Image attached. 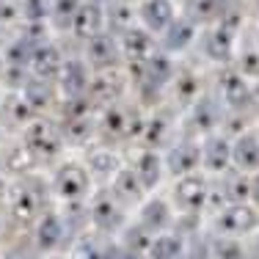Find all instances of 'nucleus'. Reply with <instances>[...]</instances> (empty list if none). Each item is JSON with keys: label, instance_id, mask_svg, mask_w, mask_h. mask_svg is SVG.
<instances>
[{"label": "nucleus", "instance_id": "nucleus-1", "mask_svg": "<svg viewBox=\"0 0 259 259\" xmlns=\"http://www.w3.org/2000/svg\"><path fill=\"white\" fill-rule=\"evenodd\" d=\"M53 196L50 180L39 177H17L6 190V215L17 226H33L47 212V199Z\"/></svg>", "mask_w": 259, "mask_h": 259}, {"label": "nucleus", "instance_id": "nucleus-2", "mask_svg": "<svg viewBox=\"0 0 259 259\" xmlns=\"http://www.w3.org/2000/svg\"><path fill=\"white\" fill-rule=\"evenodd\" d=\"M50 190L64 204H83L94 193V177L80 160H64L50 174Z\"/></svg>", "mask_w": 259, "mask_h": 259}, {"label": "nucleus", "instance_id": "nucleus-3", "mask_svg": "<svg viewBox=\"0 0 259 259\" xmlns=\"http://www.w3.org/2000/svg\"><path fill=\"white\" fill-rule=\"evenodd\" d=\"M127 204L119 196L108 188H97L89 196V218H91V229L100 234H121V229L130 224V212Z\"/></svg>", "mask_w": 259, "mask_h": 259}, {"label": "nucleus", "instance_id": "nucleus-4", "mask_svg": "<svg viewBox=\"0 0 259 259\" xmlns=\"http://www.w3.org/2000/svg\"><path fill=\"white\" fill-rule=\"evenodd\" d=\"M22 141L28 144V149L39 157V163H55L66 152V138L61 121L55 119H41L36 116L30 124L22 127Z\"/></svg>", "mask_w": 259, "mask_h": 259}, {"label": "nucleus", "instance_id": "nucleus-5", "mask_svg": "<svg viewBox=\"0 0 259 259\" xmlns=\"http://www.w3.org/2000/svg\"><path fill=\"white\" fill-rule=\"evenodd\" d=\"M144 127H146V119L141 116V110L135 105H127L124 100L105 105L100 113V130L113 141H130L135 135L141 138Z\"/></svg>", "mask_w": 259, "mask_h": 259}, {"label": "nucleus", "instance_id": "nucleus-6", "mask_svg": "<svg viewBox=\"0 0 259 259\" xmlns=\"http://www.w3.org/2000/svg\"><path fill=\"white\" fill-rule=\"evenodd\" d=\"M207 180L199 174V171H193V174H182L177 177L174 185H171V204L177 209V218H196V215H201V209L207 204Z\"/></svg>", "mask_w": 259, "mask_h": 259}, {"label": "nucleus", "instance_id": "nucleus-7", "mask_svg": "<svg viewBox=\"0 0 259 259\" xmlns=\"http://www.w3.org/2000/svg\"><path fill=\"white\" fill-rule=\"evenodd\" d=\"M30 229H33V245L41 256L58 254V248L66 245V240L72 234L69 224H66V215L58 212V209H47Z\"/></svg>", "mask_w": 259, "mask_h": 259}, {"label": "nucleus", "instance_id": "nucleus-8", "mask_svg": "<svg viewBox=\"0 0 259 259\" xmlns=\"http://www.w3.org/2000/svg\"><path fill=\"white\" fill-rule=\"evenodd\" d=\"M135 221H138L149 234H160V232H168V229L177 226V209H174V204H171V199H163V196H157V193H149L138 204Z\"/></svg>", "mask_w": 259, "mask_h": 259}, {"label": "nucleus", "instance_id": "nucleus-9", "mask_svg": "<svg viewBox=\"0 0 259 259\" xmlns=\"http://www.w3.org/2000/svg\"><path fill=\"white\" fill-rule=\"evenodd\" d=\"M91 77H94V69L85 58H66L64 61V69H61L58 80V94L64 100H75V97H85L89 94V85H91Z\"/></svg>", "mask_w": 259, "mask_h": 259}, {"label": "nucleus", "instance_id": "nucleus-10", "mask_svg": "<svg viewBox=\"0 0 259 259\" xmlns=\"http://www.w3.org/2000/svg\"><path fill=\"white\" fill-rule=\"evenodd\" d=\"M163 157H165V168H168V174L174 180L182 174H193L196 168H201V141L193 144V141L180 138L165 146Z\"/></svg>", "mask_w": 259, "mask_h": 259}, {"label": "nucleus", "instance_id": "nucleus-11", "mask_svg": "<svg viewBox=\"0 0 259 259\" xmlns=\"http://www.w3.org/2000/svg\"><path fill=\"white\" fill-rule=\"evenodd\" d=\"M89 97L97 108H105L110 102H119L124 97V75L121 72H113V69H100L94 72L91 77V85H89Z\"/></svg>", "mask_w": 259, "mask_h": 259}, {"label": "nucleus", "instance_id": "nucleus-12", "mask_svg": "<svg viewBox=\"0 0 259 259\" xmlns=\"http://www.w3.org/2000/svg\"><path fill=\"white\" fill-rule=\"evenodd\" d=\"M133 168H135V174L141 177V182H144V188L149 190V193H155V188L163 182V177L168 174L163 152L155 149V146H141Z\"/></svg>", "mask_w": 259, "mask_h": 259}, {"label": "nucleus", "instance_id": "nucleus-13", "mask_svg": "<svg viewBox=\"0 0 259 259\" xmlns=\"http://www.w3.org/2000/svg\"><path fill=\"white\" fill-rule=\"evenodd\" d=\"M138 20H141V28H146L149 33L160 36L177 20V9L171 0H141Z\"/></svg>", "mask_w": 259, "mask_h": 259}, {"label": "nucleus", "instance_id": "nucleus-14", "mask_svg": "<svg viewBox=\"0 0 259 259\" xmlns=\"http://www.w3.org/2000/svg\"><path fill=\"white\" fill-rule=\"evenodd\" d=\"M64 55H61V50L55 45H39L33 50V55H30V64H28V69H30V75L33 77H39V80H50V83H55L61 75V69H64Z\"/></svg>", "mask_w": 259, "mask_h": 259}, {"label": "nucleus", "instance_id": "nucleus-15", "mask_svg": "<svg viewBox=\"0 0 259 259\" xmlns=\"http://www.w3.org/2000/svg\"><path fill=\"white\" fill-rule=\"evenodd\" d=\"M116 58H121V45L108 33H97L89 39V47H85V61L91 64V69H113Z\"/></svg>", "mask_w": 259, "mask_h": 259}, {"label": "nucleus", "instance_id": "nucleus-16", "mask_svg": "<svg viewBox=\"0 0 259 259\" xmlns=\"http://www.w3.org/2000/svg\"><path fill=\"white\" fill-rule=\"evenodd\" d=\"M229 160H232V146L224 135L207 133L204 138H201V168L204 171L221 174V171H226Z\"/></svg>", "mask_w": 259, "mask_h": 259}, {"label": "nucleus", "instance_id": "nucleus-17", "mask_svg": "<svg viewBox=\"0 0 259 259\" xmlns=\"http://www.w3.org/2000/svg\"><path fill=\"white\" fill-rule=\"evenodd\" d=\"M108 185H110V190H113V193L119 196L127 207H138L141 201L149 196V190L144 188V182H141L138 174H135L133 165H121V171Z\"/></svg>", "mask_w": 259, "mask_h": 259}, {"label": "nucleus", "instance_id": "nucleus-18", "mask_svg": "<svg viewBox=\"0 0 259 259\" xmlns=\"http://www.w3.org/2000/svg\"><path fill=\"white\" fill-rule=\"evenodd\" d=\"M215 224H218V229L226 232V234H245V232H251L259 226V215H256V209H251L245 204H229L226 209L218 212Z\"/></svg>", "mask_w": 259, "mask_h": 259}, {"label": "nucleus", "instance_id": "nucleus-19", "mask_svg": "<svg viewBox=\"0 0 259 259\" xmlns=\"http://www.w3.org/2000/svg\"><path fill=\"white\" fill-rule=\"evenodd\" d=\"M85 165H89L94 182L108 185V182L121 171V165H124V163H121V157L116 155L110 146H94V149L85 155Z\"/></svg>", "mask_w": 259, "mask_h": 259}, {"label": "nucleus", "instance_id": "nucleus-20", "mask_svg": "<svg viewBox=\"0 0 259 259\" xmlns=\"http://www.w3.org/2000/svg\"><path fill=\"white\" fill-rule=\"evenodd\" d=\"M185 254H188L185 234L177 232V229L155 234L149 248H146V259H185Z\"/></svg>", "mask_w": 259, "mask_h": 259}, {"label": "nucleus", "instance_id": "nucleus-21", "mask_svg": "<svg viewBox=\"0 0 259 259\" xmlns=\"http://www.w3.org/2000/svg\"><path fill=\"white\" fill-rule=\"evenodd\" d=\"M36 165H39V157H36L33 152L28 149L25 141L9 146V149L0 155V168L9 171V174H14V177H28V174H33Z\"/></svg>", "mask_w": 259, "mask_h": 259}, {"label": "nucleus", "instance_id": "nucleus-22", "mask_svg": "<svg viewBox=\"0 0 259 259\" xmlns=\"http://www.w3.org/2000/svg\"><path fill=\"white\" fill-rule=\"evenodd\" d=\"M102 25H105V14H102V9L97 3H83L77 9V14H75V20H72V33L77 36V39H85L89 41L91 36H97V33H102Z\"/></svg>", "mask_w": 259, "mask_h": 259}, {"label": "nucleus", "instance_id": "nucleus-23", "mask_svg": "<svg viewBox=\"0 0 259 259\" xmlns=\"http://www.w3.org/2000/svg\"><path fill=\"white\" fill-rule=\"evenodd\" d=\"M193 33H196V25L190 20H185V17H180V20H174L168 28L160 33V47H163V53H185V47L193 41Z\"/></svg>", "mask_w": 259, "mask_h": 259}, {"label": "nucleus", "instance_id": "nucleus-24", "mask_svg": "<svg viewBox=\"0 0 259 259\" xmlns=\"http://www.w3.org/2000/svg\"><path fill=\"white\" fill-rule=\"evenodd\" d=\"M171 135H174V124H171V119H168V116H163V113H157V116H152V119H146L144 135H141V146H155V149L168 146V144H174Z\"/></svg>", "mask_w": 259, "mask_h": 259}, {"label": "nucleus", "instance_id": "nucleus-25", "mask_svg": "<svg viewBox=\"0 0 259 259\" xmlns=\"http://www.w3.org/2000/svg\"><path fill=\"white\" fill-rule=\"evenodd\" d=\"M232 160L240 165L243 171H254L259 165V144L254 141V135H243L234 141L232 146Z\"/></svg>", "mask_w": 259, "mask_h": 259}, {"label": "nucleus", "instance_id": "nucleus-26", "mask_svg": "<svg viewBox=\"0 0 259 259\" xmlns=\"http://www.w3.org/2000/svg\"><path fill=\"white\" fill-rule=\"evenodd\" d=\"M3 72H6V55H0V77H3Z\"/></svg>", "mask_w": 259, "mask_h": 259}, {"label": "nucleus", "instance_id": "nucleus-27", "mask_svg": "<svg viewBox=\"0 0 259 259\" xmlns=\"http://www.w3.org/2000/svg\"><path fill=\"white\" fill-rule=\"evenodd\" d=\"M45 259H72V256H61V254H47Z\"/></svg>", "mask_w": 259, "mask_h": 259}, {"label": "nucleus", "instance_id": "nucleus-28", "mask_svg": "<svg viewBox=\"0 0 259 259\" xmlns=\"http://www.w3.org/2000/svg\"><path fill=\"white\" fill-rule=\"evenodd\" d=\"M0 243H3V215H0Z\"/></svg>", "mask_w": 259, "mask_h": 259}, {"label": "nucleus", "instance_id": "nucleus-29", "mask_svg": "<svg viewBox=\"0 0 259 259\" xmlns=\"http://www.w3.org/2000/svg\"><path fill=\"white\" fill-rule=\"evenodd\" d=\"M3 97H6V94H3V91H0V105H3Z\"/></svg>", "mask_w": 259, "mask_h": 259}]
</instances>
